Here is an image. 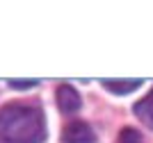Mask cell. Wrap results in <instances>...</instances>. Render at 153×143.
Here are the masks:
<instances>
[{"mask_svg":"<svg viewBox=\"0 0 153 143\" xmlns=\"http://www.w3.org/2000/svg\"><path fill=\"white\" fill-rule=\"evenodd\" d=\"M133 111L149 130H153V89L149 91V95H144V98L140 100V102H135Z\"/></svg>","mask_w":153,"mask_h":143,"instance_id":"obj_4","label":"cell"},{"mask_svg":"<svg viewBox=\"0 0 153 143\" xmlns=\"http://www.w3.org/2000/svg\"><path fill=\"white\" fill-rule=\"evenodd\" d=\"M80 93L71 84H59L57 87V107L62 114H78L80 111Z\"/></svg>","mask_w":153,"mask_h":143,"instance_id":"obj_3","label":"cell"},{"mask_svg":"<svg viewBox=\"0 0 153 143\" xmlns=\"http://www.w3.org/2000/svg\"><path fill=\"white\" fill-rule=\"evenodd\" d=\"M119 143H142V136L133 130V127H126V130H121Z\"/></svg>","mask_w":153,"mask_h":143,"instance_id":"obj_6","label":"cell"},{"mask_svg":"<svg viewBox=\"0 0 153 143\" xmlns=\"http://www.w3.org/2000/svg\"><path fill=\"white\" fill-rule=\"evenodd\" d=\"M9 87L12 89H32V87H37V80H32V82H9Z\"/></svg>","mask_w":153,"mask_h":143,"instance_id":"obj_7","label":"cell"},{"mask_svg":"<svg viewBox=\"0 0 153 143\" xmlns=\"http://www.w3.org/2000/svg\"><path fill=\"white\" fill-rule=\"evenodd\" d=\"M46 116L41 107L12 102L0 109V143H44Z\"/></svg>","mask_w":153,"mask_h":143,"instance_id":"obj_1","label":"cell"},{"mask_svg":"<svg viewBox=\"0 0 153 143\" xmlns=\"http://www.w3.org/2000/svg\"><path fill=\"white\" fill-rule=\"evenodd\" d=\"M62 143H96V134L91 130V125L76 120L64 127L62 132Z\"/></svg>","mask_w":153,"mask_h":143,"instance_id":"obj_2","label":"cell"},{"mask_svg":"<svg viewBox=\"0 0 153 143\" xmlns=\"http://www.w3.org/2000/svg\"><path fill=\"white\" fill-rule=\"evenodd\" d=\"M103 89H108V91H112V93L117 95H126V93H133L135 89H140L142 87V82L140 80H130V82H114V80H108V82H101Z\"/></svg>","mask_w":153,"mask_h":143,"instance_id":"obj_5","label":"cell"}]
</instances>
